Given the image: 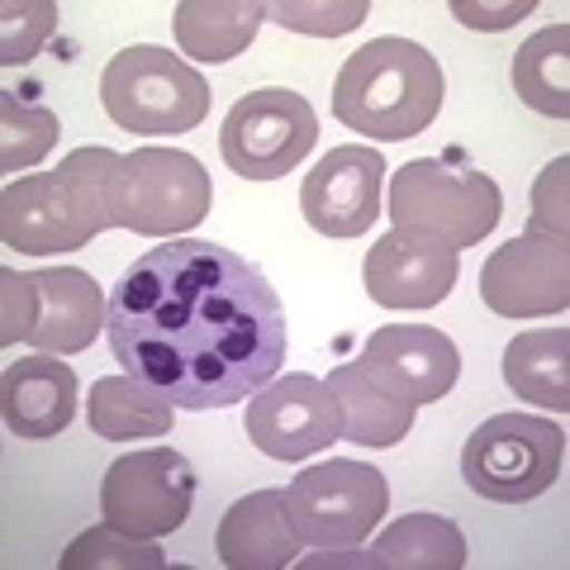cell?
<instances>
[{
  "label": "cell",
  "mask_w": 570,
  "mask_h": 570,
  "mask_svg": "<svg viewBox=\"0 0 570 570\" xmlns=\"http://www.w3.org/2000/svg\"><path fill=\"white\" fill-rule=\"evenodd\" d=\"M124 157L110 148H77L58 171H33L0 195V238L20 253H77L115 224V181Z\"/></svg>",
  "instance_id": "obj_2"
},
{
  "label": "cell",
  "mask_w": 570,
  "mask_h": 570,
  "mask_svg": "<svg viewBox=\"0 0 570 570\" xmlns=\"http://www.w3.org/2000/svg\"><path fill=\"white\" fill-rule=\"evenodd\" d=\"M100 566L163 570L167 557H163V547H153V538H129V532L100 523V528H86L81 538L62 551V570H100Z\"/></svg>",
  "instance_id": "obj_26"
},
{
  "label": "cell",
  "mask_w": 570,
  "mask_h": 570,
  "mask_svg": "<svg viewBox=\"0 0 570 570\" xmlns=\"http://www.w3.org/2000/svg\"><path fill=\"white\" fill-rule=\"evenodd\" d=\"M366 566L376 570H461L466 566V532L442 513H404L395 528H385L376 547L366 551Z\"/></svg>",
  "instance_id": "obj_22"
},
{
  "label": "cell",
  "mask_w": 570,
  "mask_h": 570,
  "mask_svg": "<svg viewBox=\"0 0 570 570\" xmlns=\"http://www.w3.org/2000/svg\"><path fill=\"white\" fill-rule=\"evenodd\" d=\"M566 461V428L538 414H494L461 448V475L480 499L528 504L547 494Z\"/></svg>",
  "instance_id": "obj_7"
},
{
  "label": "cell",
  "mask_w": 570,
  "mask_h": 570,
  "mask_svg": "<svg viewBox=\"0 0 570 570\" xmlns=\"http://www.w3.org/2000/svg\"><path fill=\"white\" fill-rule=\"evenodd\" d=\"M461 272V253L433 243H414L404 234H390L381 243H371L366 253V295L385 309H433L452 295Z\"/></svg>",
  "instance_id": "obj_16"
},
{
  "label": "cell",
  "mask_w": 570,
  "mask_h": 570,
  "mask_svg": "<svg viewBox=\"0 0 570 570\" xmlns=\"http://www.w3.org/2000/svg\"><path fill=\"white\" fill-rule=\"evenodd\" d=\"M570 24H551L513 52V96L538 115H570Z\"/></svg>",
  "instance_id": "obj_24"
},
{
  "label": "cell",
  "mask_w": 570,
  "mask_h": 570,
  "mask_svg": "<svg viewBox=\"0 0 570 570\" xmlns=\"http://www.w3.org/2000/svg\"><path fill=\"white\" fill-rule=\"evenodd\" d=\"M100 105L129 134H190L209 115V81L167 48L134 43L105 67Z\"/></svg>",
  "instance_id": "obj_6"
},
{
  "label": "cell",
  "mask_w": 570,
  "mask_h": 570,
  "mask_svg": "<svg viewBox=\"0 0 570 570\" xmlns=\"http://www.w3.org/2000/svg\"><path fill=\"white\" fill-rule=\"evenodd\" d=\"M285 509H291V528L299 532L305 547L343 551V547H356L385 519L390 485L366 461L333 456L324 466H305L291 480Z\"/></svg>",
  "instance_id": "obj_8"
},
{
  "label": "cell",
  "mask_w": 570,
  "mask_h": 570,
  "mask_svg": "<svg viewBox=\"0 0 570 570\" xmlns=\"http://www.w3.org/2000/svg\"><path fill=\"white\" fill-rule=\"evenodd\" d=\"M448 81L442 62L409 39H371L352 52L333 81V115L352 134L400 142L438 119Z\"/></svg>",
  "instance_id": "obj_3"
},
{
  "label": "cell",
  "mask_w": 570,
  "mask_h": 570,
  "mask_svg": "<svg viewBox=\"0 0 570 570\" xmlns=\"http://www.w3.org/2000/svg\"><path fill=\"white\" fill-rule=\"evenodd\" d=\"M318 142V115L305 96L285 91V86H266V91L243 96L234 110L224 115L219 153L228 171L243 181H281L295 171Z\"/></svg>",
  "instance_id": "obj_10"
},
{
  "label": "cell",
  "mask_w": 570,
  "mask_h": 570,
  "mask_svg": "<svg viewBox=\"0 0 570 570\" xmlns=\"http://www.w3.org/2000/svg\"><path fill=\"white\" fill-rule=\"evenodd\" d=\"M214 205L209 171L181 148H134L115 181V224L142 238H176Z\"/></svg>",
  "instance_id": "obj_9"
},
{
  "label": "cell",
  "mask_w": 570,
  "mask_h": 570,
  "mask_svg": "<svg viewBox=\"0 0 570 570\" xmlns=\"http://www.w3.org/2000/svg\"><path fill=\"white\" fill-rule=\"evenodd\" d=\"M385 390H395L409 404H438L461 376V352L442 328L423 324H390L366 337L356 356Z\"/></svg>",
  "instance_id": "obj_15"
},
{
  "label": "cell",
  "mask_w": 570,
  "mask_h": 570,
  "mask_svg": "<svg viewBox=\"0 0 570 570\" xmlns=\"http://www.w3.org/2000/svg\"><path fill=\"white\" fill-rule=\"evenodd\" d=\"M328 395L343 419V438L362 442V448H395L400 438H409L414 428V409L404 395L385 390L362 362H343L328 376Z\"/></svg>",
  "instance_id": "obj_19"
},
{
  "label": "cell",
  "mask_w": 570,
  "mask_h": 570,
  "mask_svg": "<svg viewBox=\"0 0 570 570\" xmlns=\"http://www.w3.org/2000/svg\"><path fill=\"white\" fill-rule=\"evenodd\" d=\"M381 181H385V157L362 142L324 153L305 186H299V209L305 224L324 238H362L381 214Z\"/></svg>",
  "instance_id": "obj_14"
},
{
  "label": "cell",
  "mask_w": 570,
  "mask_h": 570,
  "mask_svg": "<svg viewBox=\"0 0 570 570\" xmlns=\"http://www.w3.org/2000/svg\"><path fill=\"white\" fill-rule=\"evenodd\" d=\"M504 381L519 400L542 404L551 414L570 409V333L532 328L504 347Z\"/></svg>",
  "instance_id": "obj_20"
},
{
  "label": "cell",
  "mask_w": 570,
  "mask_h": 570,
  "mask_svg": "<svg viewBox=\"0 0 570 570\" xmlns=\"http://www.w3.org/2000/svg\"><path fill=\"white\" fill-rule=\"evenodd\" d=\"M243 433L253 438L262 456L305 461L343 438V419H337L328 381L305 376V371H285V376H272L247 400Z\"/></svg>",
  "instance_id": "obj_12"
},
{
  "label": "cell",
  "mask_w": 570,
  "mask_h": 570,
  "mask_svg": "<svg viewBox=\"0 0 570 570\" xmlns=\"http://www.w3.org/2000/svg\"><path fill=\"white\" fill-rule=\"evenodd\" d=\"M115 362L176 409H228L281 376L285 309L247 257L205 238L142 253L110 291Z\"/></svg>",
  "instance_id": "obj_1"
},
{
  "label": "cell",
  "mask_w": 570,
  "mask_h": 570,
  "mask_svg": "<svg viewBox=\"0 0 570 570\" xmlns=\"http://www.w3.org/2000/svg\"><path fill=\"white\" fill-rule=\"evenodd\" d=\"M504 214V195L466 153L414 157L390 176V224L395 234L433 247H475Z\"/></svg>",
  "instance_id": "obj_4"
},
{
  "label": "cell",
  "mask_w": 570,
  "mask_h": 570,
  "mask_svg": "<svg viewBox=\"0 0 570 570\" xmlns=\"http://www.w3.org/2000/svg\"><path fill=\"white\" fill-rule=\"evenodd\" d=\"M86 419H91L96 438L110 442H129V438H167L176 404L163 395H153L142 381L134 376H100L86 395Z\"/></svg>",
  "instance_id": "obj_23"
},
{
  "label": "cell",
  "mask_w": 570,
  "mask_h": 570,
  "mask_svg": "<svg viewBox=\"0 0 570 570\" xmlns=\"http://www.w3.org/2000/svg\"><path fill=\"white\" fill-rule=\"evenodd\" d=\"M58 134L62 124L52 110L24 105L14 91H0V167L6 171H29L33 163H43Z\"/></svg>",
  "instance_id": "obj_25"
},
{
  "label": "cell",
  "mask_w": 570,
  "mask_h": 570,
  "mask_svg": "<svg viewBox=\"0 0 570 570\" xmlns=\"http://www.w3.org/2000/svg\"><path fill=\"white\" fill-rule=\"evenodd\" d=\"M0 414L14 438L48 442L77 414V371L52 352L20 356L0 376Z\"/></svg>",
  "instance_id": "obj_17"
},
{
  "label": "cell",
  "mask_w": 570,
  "mask_h": 570,
  "mask_svg": "<svg viewBox=\"0 0 570 570\" xmlns=\"http://www.w3.org/2000/svg\"><path fill=\"white\" fill-rule=\"evenodd\" d=\"M110 318V299L77 266L0 272V343H33L39 352H86Z\"/></svg>",
  "instance_id": "obj_5"
},
{
  "label": "cell",
  "mask_w": 570,
  "mask_h": 570,
  "mask_svg": "<svg viewBox=\"0 0 570 570\" xmlns=\"http://www.w3.org/2000/svg\"><path fill=\"white\" fill-rule=\"evenodd\" d=\"M480 299L504 318H547L570 305V247L557 234H519L480 266Z\"/></svg>",
  "instance_id": "obj_13"
},
{
  "label": "cell",
  "mask_w": 570,
  "mask_h": 570,
  "mask_svg": "<svg viewBox=\"0 0 570 570\" xmlns=\"http://www.w3.org/2000/svg\"><path fill=\"white\" fill-rule=\"evenodd\" d=\"M0 14H6V43H0V62L6 67L29 62L48 39V29L58 24V6H48V0H39V6H14L10 0Z\"/></svg>",
  "instance_id": "obj_28"
},
{
  "label": "cell",
  "mask_w": 570,
  "mask_h": 570,
  "mask_svg": "<svg viewBox=\"0 0 570 570\" xmlns=\"http://www.w3.org/2000/svg\"><path fill=\"white\" fill-rule=\"evenodd\" d=\"M366 0H343V6H299V0H281L266 6V20H276L281 29H299V33H347L366 20Z\"/></svg>",
  "instance_id": "obj_27"
},
{
  "label": "cell",
  "mask_w": 570,
  "mask_h": 570,
  "mask_svg": "<svg viewBox=\"0 0 570 570\" xmlns=\"http://www.w3.org/2000/svg\"><path fill=\"white\" fill-rule=\"evenodd\" d=\"M452 14L471 29H509V24H519L523 14H532V0H519V6H471V0H456Z\"/></svg>",
  "instance_id": "obj_30"
},
{
  "label": "cell",
  "mask_w": 570,
  "mask_h": 570,
  "mask_svg": "<svg viewBox=\"0 0 570 570\" xmlns=\"http://www.w3.org/2000/svg\"><path fill=\"white\" fill-rule=\"evenodd\" d=\"M195 504V471L176 448H142L110 461L100 480L105 523L129 538H167Z\"/></svg>",
  "instance_id": "obj_11"
},
{
  "label": "cell",
  "mask_w": 570,
  "mask_h": 570,
  "mask_svg": "<svg viewBox=\"0 0 570 570\" xmlns=\"http://www.w3.org/2000/svg\"><path fill=\"white\" fill-rule=\"evenodd\" d=\"M566 157H557L532 186V228L528 234H557L566 238Z\"/></svg>",
  "instance_id": "obj_29"
},
{
  "label": "cell",
  "mask_w": 570,
  "mask_h": 570,
  "mask_svg": "<svg viewBox=\"0 0 570 570\" xmlns=\"http://www.w3.org/2000/svg\"><path fill=\"white\" fill-rule=\"evenodd\" d=\"M262 20L257 0H186L176 6V43L195 62H228L257 39Z\"/></svg>",
  "instance_id": "obj_21"
},
{
  "label": "cell",
  "mask_w": 570,
  "mask_h": 570,
  "mask_svg": "<svg viewBox=\"0 0 570 570\" xmlns=\"http://www.w3.org/2000/svg\"><path fill=\"white\" fill-rule=\"evenodd\" d=\"M299 547L305 542L291 528L285 490H257L238 499L214 532V551L228 570H285L299 557Z\"/></svg>",
  "instance_id": "obj_18"
}]
</instances>
